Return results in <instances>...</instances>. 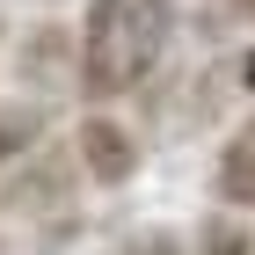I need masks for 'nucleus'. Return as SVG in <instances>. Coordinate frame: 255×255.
<instances>
[{
  "label": "nucleus",
  "mask_w": 255,
  "mask_h": 255,
  "mask_svg": "<svg viewBox=\"0 0 255 255\" xmlns=\"http://www.w3.org/2000/svg\"><path fill=\"white\" fill-rule=\"evenodd\" d=\"M175 44V0H88L73 37V80L88 102H124L160 73Z\"/></svg>",
  "instance_id": "obj_1"
},
{
  "label": "nucleus",
  "mask_w": 255,
  "mask_h": 255,
  "mask_svg": "<svg viewBox=\"0 0 255 255\" xmlns=\"http://www.w3.org/2000/svg\"><path fill=\"white\" fill-rule=\"evenodd\" d=\"M73 168L95 190H124V182L138 175V131L124 117H110V110H88L73 131Z\"/></svg>",
  "instance_id": "obj_2"
},
{
  "label": "nucleus",
  "mask_w": 255,
  "mask_h": 255,
  "mask_svg": "<svg viewBox=\"0 0 255 255\" xmlns=\"http://www.w3.org/2000/svg\"><path fill=\"white\" fill-rule=\"evenodd\" d=\"M212 197H219V204H234V212H248V204H255V110L226 131V146H219Z\"/></svg>",
  "instance_id": "obj_3"
},
{
  "label": "nucleus",
  "mask_w": 255,
  "mask_h": 255,
  "mask_svg": "<svg viewBox=\"0 0 255 255\" xmlns=\"http://www.w3.org/2000/svg\"><path fill=\"white\" fill-rule=\"evenodd\" d=\"M44 131H51L44 102H0V160H7V168L37 153V146H44Z\"/></svg>",
  "instance_id": "obj_4"
},
{
  "label": "nucleus",
  "mask_w": 255,
  "mask_h": 255,
  "mask_svg": "<svg viewBox=\"0 0 255 255\" xmlns=\"http://www.w3.org/2000/svg\"><path fill=\"white\" fill-rule=\"evenodd\" d=\"M110 255H182V241L168 234V226H138V234H124Z\"/></svg>",
  "instance_id": "obj_5"
},
{
  "label": "nucleus",
  "mask_w": 255,
  "mask_h": 255,
  "mask_svg": "<svg viewBox=\"0 0 255 255\" xmlns=\"http://www.w3.org/2000/svg\"><path fill=\"white\" fill-rule=\"evenodd\" d=\"M212 255H248V234H234V226H219V234H212Z\"/></svg>",
  "instance_id": "obj_6"
},
{
  "label": "nucleus",
  "mask_w": 255,
  "mask_h": 255,
  "mask_svg": "<svg viewBox=\"0 0 255 255\" xmlns=\"http://www.w3.org/2000/svg\"><path fill=\"white\" fill-rule=\"evenodd\" d=\"M219 7H226L234 22H255V0H219Z\"/></svg>",
  "instance_id": "obj_7"
}]
</instances>
